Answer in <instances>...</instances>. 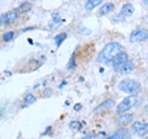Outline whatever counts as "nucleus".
I'll return each instance as SVG.
<instances>
[{
    "label": "nucleus",
    "instance_id": "b1692460",
    "mask_svg": "<svg viewBox=\"0 0 148 139\" xmlns=\"http://www.w3.org/2000/svg\"><path fill=\"white\" fill-rule=\"evenodd\" d=\"M143 1H145V4H146V5H148V0H143Z\"/></svg>",
    "mask_w": 148,
    "mask_h": 139
},
{
    "label": "nucleus",
    "instance_id": "39448f33",
    "mask_svg": "<svg viewBox=\"0 0 148 139\" xmlns=\"http://www.w3.org/2000/svg\"><path fill=\"white\" fill-rule=\"evenodd\" d=\"M148 40V30L147 29H141L135 32H132L130 36V41L131 42H143V41Z\"/></svg>",
    "mask_w": 148,
    "mask_h": 139
},
{
    "label": "nucleus",
    "instance_id": "a211bd4d",
    "mask_svg": "<svg viewBox=\"0 0 148 139\" xmlns=\"http://www.w3.org/2000/svg\"><path fill=\"white\" fill-rule=\"evenodd\" d=\"M14 37H15V33H14L12 31L5 32V33L3 35V41H4V42H10V41H12Z\"/></svg>",
    "mask_w": 148,
    "mask_h": 139
},
{
    "label": "nucleus",
    "instance_id": "6ab92c4d",
    "mask_svg": "<svg viewBox=\"0 0 148 139\" xmlns=\"http://www.w3.org/2000/svg\"><path fill=\"white\" fill-rule=\"evenodd\" d=\"M69 128L73 129V131H74V129H75V131H77V129H80L82 128V123L78 122V121H73V122L69 123Z\"/></svg>",
    "mask_w": 148,
    "mask_h": 139
},
{
    "label": "nucleus",
    "instance_id": "412c9836",
    "mask_svg": "<svg viewBox=\"0 0 148 139\" xmlns=\"http://www.w3.org/2000/svg\"><path fill=\"white\" fill-rule=\"evenodd\" d=\"M74 65H75V57H73L71 58V62H69V64H68V69H72Z\"/></svg>",
    "mask_w": 148,
    "mask_h": 139
},
{
    "label": "nucleus",
    "instance_id": "9d476101",
    "mask_svg": "<svg viewBox=\"0 0 148 139\" xmlns=\"http://www.w3.org/2000/svg\"><path fill=\"white\" fill-rule=\"evenodd\" d=\"M115 106V102L112 100H105L103 104L99 105L95 108V112H100V111H106V110H111Z\"/></svg>",
    "mask_w": 148,
    "mask_h": 139
},
{
    "label": "nucleus",
    "instance_id": "9b49d317",
    "mask_svg": "<svg viewBox=\"0 0 148 139\" xmlns=\"http://www.w3.org/2000/svg\"><path fill=\"white\" fill-rule=\"evenodd\" d=\"M114 9H115L114 3H105L104 5L100 7V10H99V15H100V16H103V15H108L109 12L114 11Z\"/></svg>",
    "mask_w": 148,
    "mask_h": 139
},
{
    "label": "nucleus",
    "instance_id": "2eb2a0df",
    "mask_svg": "<svg viewBox=\"0 0 148 139\" xmlns=\"http://www.w3.org/2000/svg\"><path fill=\"white\" fill-rule=\"evenodd\" d=\"M67 38V33L66 32H61V33H58V35H56L54 36V42H56V46L57 47H59L62 43H63V41Z\"/></svg>",
    "mask_w": 148,
    "mask_h": 139
},
{
    "label": "nucleus",
    "instance_id": "4be33fe9",
    "mask_svg": "<svg viewBox=\"0 0 148 139\" xmlns=\"http://www.w3.org/2000/svg\"><path fill=\"white\" fill-rule=\"evenodd\" d=\"M83 139H98V137H96V136H86Z\"/></svg>",
    "mask_w": 148,
    "mask_h": 139
},
{
    "label": "nucleus",
    "instance_id": "1a4fd4ad",
    "mask_svg": "<svg viewBox=\"0 0 148 139\" xmlns=\"http://www.w3.org/2000/svg\"><path fill=\"white\" fill-rule=\"evenodd\" d=\"M133 12H135V6H133L132 4H125V5L121 7L120 15L122 17H128V16L133 15Z\"/></svg>",
    "mask_w": 148,
    "mask_h": 139
},
{
    "label": "nucleus",
    "instance_id": "6e6552de",
    "mask_svg": "<svg viewBox=\"0 0 148 139\" xmlns=\"http://www.w3.org/2000/svg\"><path fill=\"white\" fill-rule=\"evenodd\" d=\"M132 119H133V114H131V113H123L121 117H119L116 119V124H117V126H120V127H125L126 124L131 123Z\"/></svg>",
    "mask_w": 148,
    "mask_h": 139
},
{
    "label": "nucleus",
    "instance_id": "f257e3e1",
    "mask_svg": "<svg viewBox=\"0 0 148 139\" xmlns=\"http://www.w3.org/2000/svg\"><path fill=\"white\" fill-rule=\"evenodd\" d=\"M120 52H122V46L119 42H110L101 49L96 61L98 63H109L110 61H114Z\"/></svg>",
    "mask_w": 148,
    "mask_h": 139
},
{
    "label": "nucleus",
    "instance_id": "393cba45",
    "mask_svg": "<svg viewBox=\"0 0 148 139\" xmlns=\"http://www.w3.org/2000/svg\"><path fill=\"white\" fill-rule=\"evenodd\" d=\"M145 139H148V138H145Z\"/></svg>",
    "mask_w": 148,
    "mask_h": 139
},
{
    "label": "nucleus",
    "instance_id": "f8f14e48",
    "mask_svg": "<svg viewBox=\"0 0 148 139\" xmlns=\"http://www.w3.org/2000/svg\"><path fill=\"white\" fill-rule=\"evenodd\" d=\"M103 1L104 0H88V1L85 3V10H88V11L94 10V9L98 5H100Z\"/></svg>",
    "mask_w": 148,
    "mask_h": 139
},
{
    "label": "nucleus",
    "instance_id": "f3484780",
    "mask_svg": "<svg viewBox=\"0 0 148 139\" xmlns=\"http://www.w3.org/2000/svg\"><path fill=\"white\" fill-rule=\"evenodd\" d=\"M147 133H148V123H143L142 126H141V128H140V131L137 132V136L145 137Z\"/></svg>",
    "mask_w": 148,
    "mask_h": 139
},
{
    "label": "nucleus",
    "instance_id": "5701e85b",
    "mask_svg": "<svg viewBox=\"0 0 148 139\" xmlns=\"http://www.w3.org/2000/svg\"><path fill=\"white\" fill-rule=\"evenodd\" d=\"M82 108V105L80 104H77L75 106H74V110H75V111H79Z\"/></svg>",
    "mask_w": 148,
    "mask_h": 139
},
{
    "label": "nucleus",
    "instance_id": "0eeeda50",
    "mask_svg": "<svg viewBox=\"0 0 148 139\" xmlns=\"http://www.w3.org/2000/svg\"><path fill=\"white\" fill-rule=\"evenodd\" d=\"M128 138H130V131L127 128L121 127V128H119L117 131L115 132L114 136L109 137L108 139H128Z\"/></svg>",
    "mask_w": 148,
    "mask_h": 139
},
{
    "label": "nucleus",
    "instance_id": "dca6fc26",
    "mask_svg": "<svg viewBox=\"0 0 148 139\" xmlns=\"http://www.w3.org/2000/svg\"><path fill=\"white\" fill-rule=\"evenodd\" d=\"M35 101H36V97L34 95H32V94H27L25 96V99H24V104H25V106H29L31 104H34Z\"/></svg>",
    "mask_w": 148,
    "mask_h": 139
},
{
    "label": "nucleus",
    "instance_id": "f03ea898",
    "mask_svg": "<svg viewBox=\"0 0 148 139\" xmlns=\"http://www.w3.org/2000/svg\"><path fill=\"white\" fill-rule=\"evenodd\" d=\"M117 87L120 91L126 92L130 95H137L142 90V85L137 80H133V79H123L119 82Z\"/></svg>",
    "mask_w": 148,
    "mask_h": 139
},
{
    "label": "nucleus",
    "instance_id": "aec40b11",
    "mask_svg": "<svg viewBox=\"0 0 148 139\" xmlns=\"http://www.w3.org/2000/svg\"><path fill=\"white\" fill-rule=\"evenodd\" d=\"M142 124H143V123H141V122H133V124H132V127H131V129H132V132L137 134V132H138V131H140V128H141V126H142Z\"/></svg>",
    "mask_w": 148,
    "mask_h": 139
},
{
    "label": "nucleus",
    "instance_id": "423d86ee",
    "mask_svg": "<svg viewBox=\"0 0 148 139\" xmlns=\"http://www.w3.org/2000/svg\"><path fill=\"white\" fill-rule=\"evenodd\" d=\"M18 18V12L15 10L8 11L5 15H1V26L4 25H10L12 22H15Z\"/></svg>",
    "mask_w": 148,
    "mask_h": 139
},
{
    "label": "nucleus",
    "instance_id": "20e7f679",
    "mask_svg": "<svg viewBox=\"0 0 148 139\" xmlns=\"http://www.w3.org/2000/svg\"><path fill=\"white\" fill-rule=\"evenodd\" d=\"M128 61V55L126 52H120L116 57L114 58V61H112V68H114V70L115 72H121L122 70V68L123 65L127 63Z\"/></svg>",
    "mask_w": 148,
    "mask_h": 139
},
{
    "label": "nucleus",
    "instance_id": "ddd939ff",
    "mask_svg": "<svg viewBox=\"0 0 148 139\" xmlns=\"http://www.w3.org/2000/svg\"><path fill=\"white\" fill-rule=\"evenodd\" d=\"M133 69H135V63L128 59L127 63L123 65V68H122V70H121V72H122L123 74H130V73H132V72H133Z\"/></svg>",
    "mask_w": 148,
    "mask_h": 139
},
{
    "label": "nucleus",
    "instance_id": "4468645a",
    "mask_svg": "<svg viewBox=\"0 0 148 139\" xmlns=\"http://www.w3.org/2000/svg\"><path fill=\"white\" fill-rule=\"evenodd\" d=\"M31 9H32V5H31L30 3H24V4H21V5L17 7L16 11L18 14H26V12H29Z\"/></svg>",
    "mask_w": 148,
    "mask_h": 139
},
{
    "label": "nucleus",
    "instance_id": "7ed1b4c3",
    "mask_svg": "<svg viewBox=\"0 0 148 139\" xmlns=\"http://www.w3.org/2000/svg\"><path fill=\"white\" fill-rule=\"evenodd\" d=\"M138 102V97L137 95H130L127 97H125V99L117 105L116 107V113L119 114H123L126 113L127 111H130L132 107H135Z\"/></svg>",
    "mask_w": 148,
    "mask_h": 139
}]
</instances>
